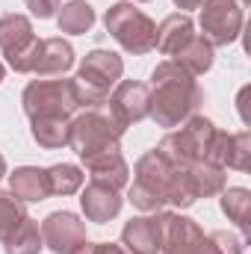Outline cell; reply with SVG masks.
Wrapping results in <instances>:
<instances>
[{
	"label": "cell",
	"mask_w": 251,
	"mask_h": 254,
	"mask_svg": "<svg viewBox=\"0 0 251 254\" xmlns=\"http://www.w3.org/2000/svg\"><path fill=\"white\" fill-rule=\"evenodd\" d=\"M122 249L127 254H160V216H133L122 228Z\"/></svg>",
	"instance_id": "13"
},
{
	"label": "cell",
	"mask_w": 251,
	"mask_h": 254,
	"mask_svg": "<svg viewBox=\"0 0 251 254\" xmlns=\"http://www.w3.org/2000/svg\"><path fill=\"white\" fill-rule=\"evenodd\" d=\"M187 169H189V175H192V184H195L198 198H213V195H219L228 187V175H225L222 166H213V163L201 160V163H192Z\"/></svg>",
	"instance_id": "23"
},
{
	"label": "cell",
	"mask_w": 251,
	"mask_h": 254,
	"mask_svg": "<svg viewBox=\"0 0 251 254\" xmlns=\"http://www.w3.org/2000/svg\"><path fill=\"white\" fill-rule=\"evenodd\" d=\"M178 65H184L192 77H201V74H207L210 68H213V60H216V48L201 36V33H195L192 39H189L187 45L172 57Z\"/></svg>",
	"instance_id": "19"
},
{
	"label": "cell",
	"mask_w": 251,
	"mask_h": 254,
	"mask_svg": "<svg viewBox=\"0 0 251 254\" xmlns=\"http://www.w3.org/2000/svg\"><path fill=\"white\" fill-rule=\"evenodd\" d=\"M27 216H30V213H27V207H24L21 198H15L12 192L0 190V243H3Z\"/></svg>",
	"instance_id": "26"
},
{
	"label": "cell",
	"mask_w": 251,
	"mask_h": 254,
	"mask_svg": "<svg viewBox=\"0 0 251 254\" xmlns=\"http://www.w3.org/2000/svg\"><path fill=\"white\" fill-rule=\"evenodd\" d=\"M122 204H125L122 192L113 190V187H107V184H101V181H89V184L80 190V210H83V216H86L89 222H95V225L113 222V219L122 213Z\"/></svg>",
	"instance_id": "12"
},
{
	"label": "cell",
	"mask_w": 251,
	"mask_h": 254,
	"mask_svg": "<svg viewBox=\"0 0 251 254\" xmlns=\"http://www.w3.org/2000/svg\"><path fill=\"white\" fill-rule=\"evenodd\" d=\"M136 3H151V0H136Z\"/></svg>",
	"instance_id": "35"
},
{
	"label": "cell",
	"mask_w": 251,
	"mask_h": 254,
	"mask_svg": "<svg viewBox=\"0 0 251 254\" xmlns=\"http://www.w3.org/2000/svg\"><path fill=\"white\" fill-rule=\"evenodd\" d=\"M175 163L160 151H145L133 166V184H127V201L142 213H160L169 204V184H172Z\"/></svg>",
	"instance_id": "2"
},
{
	"label": "cell",
	"mask_w": 251,
	"mask_h": 254,
	"mask_svg": "<svg viewBox=\"0 0 251 254\" xmlns=\"http://www.w3.org/2000/svg\"><path fill=\"white\" fill-rule=\"evenodd\" d=\"M21 107L27 113V119H39V116H74L80 113V101H77V89H74V77L71 80H57V77H36L27 83L24 95H21Z\"/></svg>",
	"instance_id": "5"
},
{
	"label": "cell",
	"mask_w": 251,
	"mask_h": 254,
	"mask_svg": "<svg viewBox=\"0 0 251 254\" xmlns=\"http://www.w3.org/2000/svg\"><path fill=\"white\" fill-rule=\"evenodd\" d=\"M172 3H175L181 12H189V9H198V6H201V0H172Z\"/></svg>",
	"instance_id": "31"
},
{
	"label": "cell",
	"mask_w": 251,
	"mask_h": 254,
	"mask_svg": "<svg viewBox=\"0 0 251 254\" xmlns=\"http://www.w3.org/2000/svg\"><path fill=\"white\" fill-rule=\"evenodd\" d=\"M86 169H89V181H101L113 190H125L130 184V166L122 157V151H107V154H98V157H89L83 160Z\"/></svg>",
	"instance_id": "15"
},
{
	"label": "cell",
	"mask_w": 251,
	"mask_h": 254,
	"mask_svg": "<svg viewBox=\"0 0 251 254\" xmlns=\"http://www.w3.org/2000/svg\"><path fill=\"white\" fill-rule=\"evenodd\" d=\"M160 254H210L204 228L175 210H160Z\"/></svg>",
	"instance_id": "8"
},
{
	"label": "cell",
	"mask_w": 251,
	"mask_h": 254,
	"mask_svg": "<svg viewBox=\"0 0 251 254\" xmlns=\"http://www.w3.org/2000/svg\"><path fill=\"white\" fill-rule=\"evenodd\" d=\"M86 240V222L71 210H57L42 222V243L54 254H74Z\"/></svg>",
	"instance_id": "11"
},
{
	"label": "cell",
	"mask_w": 251,
	"mask_h": 254,
	"mask_svg": "<svg viewBox=\"0 0 251 254\" xmlns=\"http://www.w3.org/2000/svg\"><path fill=\"white\" fill-rule=\"evenodd\" d=\"M24 3H27L30 15H33V18H39V21L54 18V15L60 12V6H63V0H24Z\"/></svg>",
	"instance_id": "29"
},
{
	"label": "cell",
	"mask_w": 251,
	"mask_h": 254,
	"mask_svg": "<svg viewBox=\"0 0 251 254\" xmlns=\"http://www.w3.org/2000/svg\"><path fill=\"white\" fill-rule=\"evenodd\" d=\"M122 74H125V60L116 51H104V48L89 51L80 60V68H77V80L86 89L101 92L107 98H110V89L122 80Z\"/></svg>",
	"instance_id": "10"
},
{
	"label": "cell",
	"mask_w": 251,
	"mask_h": 254,
	"mask_svg": "<svg viewBox=\"0 0 251 254\" xmlns=\"http://www.w3.org/2000/svg\"><path fill=\"white\" fill-rule=\"evenodd\" d=\"M195 36V21L189 18L187 12H175L169 18H163V24L157 27V51L163 57H175L189 39Z\"/></svg>",
	"instance_id": "17"
},
{
	"label": "cell",
	"mask_w": 251,
	"mask_h": 254,
	"mask_svg": "<svg viewBox=\"0 0 251 254\" xmlns=\"http://www.w3.org/2000/svg\"><path fill=\"white\" fill-rule=\"evenodd\" d=\"M74 254H98V243H89V240H86V243H83Z\"/></svg>",
	"instance_id": "32"
},
{
	"label": "cell",
	"mask_w": 251,
	"mask_h": 254,
	"mask_svg": "<svg viewBox=\"0 0 251 254\" xmlns=\"http://www.w3.org/2000/svg\"><path fill=\"white\" fill-rule=\"evenodd\" d=\"M57 27L68 36H86L95 27V9L86 0H68L57 12Z\"/></svg>",
	"instance_id": "21"
},
{
	"label": "cell",
	"mask_w": 251,
	"mask_h": 254,
	"mask_svg": "<svg viewBox=\"0 0 251 254\" xmlns=\"http://www.w3.org/2000/svg\"><path fill=\"white\" fill-rule=\"evenodd\" d=\"M39 48H42V39H36L27 15L9 12L0 18V51H3L12 71L33 74L36 60H39Z\"/></svg>",
	"instance_id": "7"
},
{
	"label": "cell",
	"mask_w": 251,
	"mask_h": 254,
	"mask_svg": "<svg viewBox=\"0 0 251 254\" xmlns=\"http://www.w3.org/2000/svg\"><path fill=\"white\" fill-rule=\"evenodd\" d=\"M3 175H6V160H3V154H0V181H3Z\"/></svg>",
	"instance_id": "33"
},
{
	"label": "cell",
	"mask_w": 251,
	"mask_h": 254,
	"mask_svg": "<svg viewBox=\"0 0 251 254\" xmlns=\"http://www.w3.org/2000/svg\"><path fill=\"white\" fill-rule=\"evenodd\" d=\"M222 195V213L240 228L243 240H251V192L246 187H225Z\"/></svg>",
	"instance_id": "20"
},
{
	"label": "cell",
	"mask_w": 251,
	"mask_h": 254,
	"mask_svg": "<svg viewBox=\"0 0 251 254\" xmlns=\"http://www.w3.org/2000/svg\"><path fill=\"white\" fill-rule=\"evenodd\" d=\"M204 104V89L189 74L184 65H178L172 57L157 63L151 71V110L148 119L163 130H175L198 113Z\"/></svg>",
	"instance_id": "1"
},
{
	"label": "cell",
	"mask_w": 251,
	"mask_h": 254,
	"mask_svg": "<svg viewBox=\"0 0 251 254\" xmlns=\"http://www.w3.org/2000/svg\"><path fill=\"white\" fill-rule=\"evenodd\" d=\"M249 166H251V133H249V130L231 133V142H228V157H225V169H234V172H249Z\"/></svg>",
	"instance_id": "27"
},
{
	"label": "cell",
	"mask_w": 251,
	"mask_h": 254,
	"mask_svg": "<svg viewBox=\"0 0 251 254\" xmlns=\"http://www.w3.org/2000/svg\"><path fill=\"white\" fill-rule=\"evenodd\" d=\"M195 201H198V192H195V184H192L189 169L187 166H175L172 184H169V204H175L178 210H189Z\"/></svg>",
	"instance_id": "25"
},
{
	"label": "cell",
	"mask_w": 251,
	"mask_h": 254,
	"mask_svg": "<svg viewBox=\"0 0 251 254\" xmlns=\"http://www.w3.org/2000/svg\"><path fill=\"white\" fill-rule=\"evenodd\" d=\"M71 68H74V48L65 42L63 36L42 39L39 60H36L33 74L36 77H65Z\"/></svg>",
	"instance_id": "14"
},
{
	"label": "cell",
	"mask_w": 251,
	"mask_h": 254,
	"mask_svg": "<svg viewBox=\"0 0 251 254\" xmlns=\"http://www.w3.org/2000/svg\"><path fill=\"white\" fill-rule=\"evenodd\" d=\"M210 254H243V240L231 231H213L207 234Z\"/></svg>",
	"instance_id": "28"
},
{
	"label": "cell",
	"mask_w": 251,
	"mask_h": 254,
	"mask_svg": "<svg viewBox=\"0 0 251 254\" xmlns=\"http://www.w3.org/2000/svg\"><path fill=\"white\" fill-rule=\"evenodd\" d=\"M122 136L125 130L110 119V113L101 110H80L71 116V136H68V148L80 157H98L107 151H122Z\"/></svg>",
	"instance_id": "3"
},
{
	"label": "cell",
	"mask_w": 251,
	"mask_h": 254,
	"mask_svg": "<svg viewBox=\"0 0 251 254\" xmlns=\"http://www.w3.org/2000/svg\"><path fill=\"white\" fill-rule=\"evenodd\" d=\"M104 27L122 45V51L133 54V57L151 54L154 45H157V24L142 9H136L130 0H119L107 9Z\"/></svg>",
	"instance_id": "4"
},
{
	"label": "cell",
	"mask_w": 251,
	"mask_h": 254,
	"mask_svg": "<svg viewBox=\"0 0 251 254\" xmlns=\"http://www.w3.org/2000/svg\"><path fill=\"white\" fill-rule=\"evenodd\" d=\"M98 254H127V252L116 243H98Z\"/></svg>",
	"instance_id": "30"
},
{
	"label": "cell",
	"mask_w": 251,
	"mask_h": 254,
	"mask_svg": "<svg viewBox=\"0 0 251 254\" xmlns=\"http://www.w3.org/2000/svg\"><path fill=\"white\" fill-rule=\"evenodd\" d=\"M216 133V125L207 119V116H189L178 130H169L160 142V151L175 163V166H192V163H201L207 160V148H210V139Z\"/></svg>",
	"instance_id": "6"
},
{
	"label": "cell",
	"mask_w": 251,
	"mask_h": 254,
	"mask_svg": "<svg viewBox=\"0 0 251 254\" xmlns=\"http://www.w3.org/2000/svg\"><path fill=\"white\" fill-rule=\"evenodd\" d=\"M45 172H48V190H51V195H74V192L83 190V184H86L83 169L74 166V163H57V166H51Z\"/></svg>",
	"instance_id": "24"
},
{
	"label": "cell",
	"mask_w": 251,
	"mask_h": 254,
	"mask_svg": "<svg viewBox=\"0 0 251 254\" xmlns=\"http://www.w3.org/2000/svg\"><path fill=\"white\" fill-rule=\"evenodd\" d=\"M110 104V119L119 125V130L139 125L148 119L151 110V86L139 83V80H119L107 98Z\"/></svg>",
	"instance_id": "9"
},
{
	"label": "cell",
	"mask_w": 251,
	"mask_h": 254,
	"mask_svg": "<svg viewBox=\"0 0 251 254\" xmlns=\"http://www.w3.org/2000/svg\"><path fill=\"white\" fill-rule=\"evenodd\" d=\"M45 249L42 243V228L33 216H27L6 240H3V252L6 254H39Z\"/></svg>",
	"instance_id": "22"
},
{
	"label": "cell",
	"mask_w": 251,
	"mask_h": 254,
	"mask_svg": "<svg viewBox=\"0 0 251 254\" xmlns=\"http://www.w3.org/2000/svg\"><path fill=\"white\" fill-rule=\"evenodd\" d=\"M9 192H12L15 198H21L24 204H36V201L51 198L48 172L39 169V166H18V169L9 175Z\"/></svg>",
	"instance_id": "16"
},
{
	"label": "cell",
	"mask_w": 251,
	"mask_h": 254,
	"mask_svg": "<svg viewBox=\"0 0 251 254\" xmlns=\"http://www.w3.org/2000/svg\"><path fill=\"white\" fill-rule=\"evenodd\" d=\"M3 77H6V68H3V63H0V83H3Z\"/></svg>",
	"instance_id": "34"
},
{
	"label": "cell",
	"mask_w": 251,
	"mask_h": 254,
	"mask_svg": "<svg viewBox=\"0 0 251 254\" xmlns=\"http://www.w3.org/2000/svg\"><path fill=\"white\" fill-rule=\"evenodd\" d=\"M30 133H33V142L39 148L57 151V148L68 145L71 119L68 116H39V119H30Z\"/></svg>",
	"instance_id": "18"
}]
</instances>
